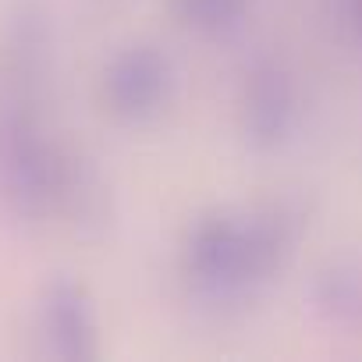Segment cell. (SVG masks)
<instances>
[{
  "label": "cell",
  "instance_id": "cell-7",
  "mask_svg": "<svg viewBox=\"0 0 362 362\" xmlns=\"http://www.w3.org/2000/svg\"><path fill=\"white\" fill-rule=\"evenodd\" d=\"M309 302L334 327H362V256L330 259L313 274Z\"/></svg>",
  "mask_w": 362,
  "mask_h": 362
},
{
  "label": "cell",
  "instance_id": "cell-5",
  "mask_svg": "<svg viewBox=\"0 0 362 362\" xmlns=\"http://www.w3.org/2000/svg\"><path fill=\"white\" fill-rule=\"evenodd\" d=\"M298 124V89L281 61H259L242 86V135L256 153L288 146Z\"/></svg>",
  "mask_w": 362,
  "mask_h": 362
},
{
  "label": "cell",
  "instance_id": "cell-4",
  "mask_svg": "<svg viewBox=\"0 0 362 362\" xmlns=\"http://www.w3.org/2000/svg\"><path fill=\"white\" fill-rule=\"evenodd\" d=\"M36 327L43 348L57 362H93L100 355L96 309L82 281L57 274L43 284L36 302Z\"/></svg>",
  "mask_w": 362,
  "mask_h": 362
},
{
  "label": "cell",
  "instance_id": "cell-9",
  "mask_svg": "<svg viewBox=\"0 0 362 362\" xmlns=\"http://www.w3.org/2000/svg\"><path fill=\"white\" fill-rule=\"evenodd\" d=\"M355 11H358V22H362V0H355Z\"/></svg>",
  "mask_w": 362,
  "mask_h": 362
},
{
  "label": "cell",
  "instance_id": "cell-3",
  "mask_svg": "<svg viewBox=\"0 0 362 362\" xmlns=\"http://www.w3.org/2000/svg\"><path fill=\"white\" fill-rule=\"evenodd\" d=\"M100 96L121 124H146L174 96V61L156 43H128L103 64Z\"/></svg>",
  "mask_w": 362,
  "mask_h": 362
},
{
  "label": "cell",
  "instance_id": "cell-1",
  "mask_svg": "<svg viewBox=\"0 0 362 362\" xmlns=\"http://www.w3.org/2000/svg\"><path fill=\"white\" fill-rule=\"evenodd\" d=\"M305 231L309 206L295 196L206 210L181 249L189 298L217 316L249 309L284 274Z\"/></svg>",
  "mask_w": 362,
  "mask_h": 362
},
{
  "label": "cell",
  "instance_id": "cell-8",
  "mask_svg": "<svg viewBox=\"0 0 362 362\" xmlns=\"http://www.w3.org/2000/svg\"><path fill=\"white\" fill-rule=\"evenodd\" d=\"M249 8L252 0H170V18L189 33L221 36L235 29Z\"/></svg>",
  "mask_w": 362,
  "mask_h": 362
},
{
  "label": "cell",
  "instance_id": "cell-2",
  "mask_svg": "<svg viewBox=\"0 0 362 362\" xmlns=\"http://www.w3.org/2000/svg\"><path fill=\"white\" fill-rule=\"evenodd\" d=\"M75 163V149L61 146L43 117L40 103L8 100L0 110V196L25 221L61 217L64 185Z\"/></svg>",
  "mask_w": 362,
  "mask_h": 362
},
{
  "label": "cell",
  "instance_id": "cell-6",
  "mask_svg": "<svg viewBox=\"0 0 362 362\" xmlns=\"http://www.w3.org/2000/svg\"><path fill=\"white\" fill-rule=\"evenodd\" d=\"M54 68V25L40 0H22L8 25L11 100L40 103Z\"/></svg>",
  "mask_w": 362,
  "mask_h": 362
}]
</instances>
